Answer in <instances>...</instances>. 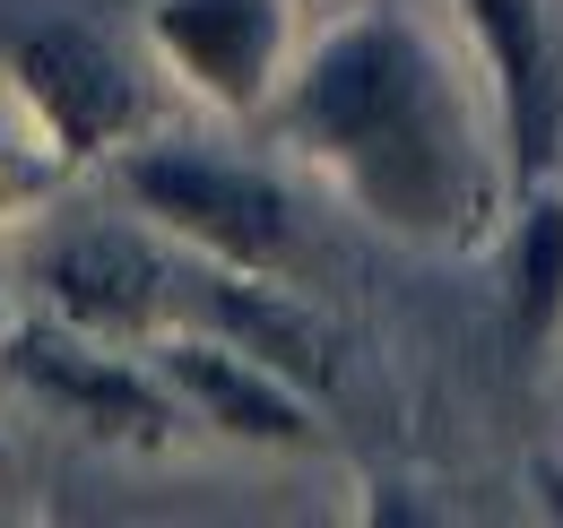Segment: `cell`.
<instances>
[{
  "mask_svg": "<svg viewBox=\"0 0 563 528\" xmlns=\"http://www.w3.org/2000/svg\"><path fill=\"white\" fill-rule=\"evenodd\" d=\"M165 391L183 398L200 425L234 433V442H269V451L312 442L303 391L286 373H269V364H252L243 346H225V338H174L165 346Z\"/></svg>",
  "mask_w": 563,
  "mask_h": 528,
  "instance_id": "52a82bcc",
  "label": "cell"
},
{
  "mask_svg": "<svg viewBox=\"0 0 563 528\" xmlns=\"http://www.w3.org/2000/svg\"><path fill=\"white\" fill-rule=\"evenodd\" d=\"M183 286H191V304L209 312V330L225 338V346H243L252 364L286 373L295 391H321V382H330V338L312 330L286 295L252 286V268H225V277H183Z\"/></svg>",
  "mask_w": 563,
  "mask_h": 528,
  "instance_id": "9c48e42d",
  "label": "cell"
},
{
  "mask_svg": "<svg viewBox=\"0 0 563 528\" xmlns=\"http://www.w3.org/2000/svg\"><path fill=\"white\" fill-rule=\"evenodd\" d=\"M538 494H547V512H563V468H538Z\"/></svg>",
  "mask_w": 563,
  "mask_h": 528,
  "instance_id": "8fae6325",
  "label": "cell"
},
{
  "mask_svg": "<svg viewBox=\"0 0 563 528\" xmlns=\"http://www.w3.org/2000/svg\"><path fill=\"white\" fill-rule=\"evenodd\" d=\"M122 191L140 199L156 226H174L183 243H200L217 268H269L295 252V217L286 191L252 165H225V156H191V147H140L122 165Z\"/></svg>",
  "mask_w": 563,
  "mask_h": 528,
  "instance_id": "7a4b0ae2",
  "label": "cell"
},
{
  "mask_svg": "<svg viewBox=\"0 0 563 528\" xmlns=\"http://www.w3.org/2000/svg\"><path fill=\"white\" fill-rule=\"evenodd\" d=\"M35 277H44L53 312H62L70 330H87V338L156 330V312H165L174 286H183V277L156 261L140 234H122V226H78V234H62V243L35 261Z\"/></svg>",
  "mask_w": 563,
  "mask_h": 528,
  "instance_id": "8992f818",
  "label": "cell"
},
{
  "mask_svg": "<svg viewBox=\"0 0 563 528\" xmlns=\"http://www.w3.org/2000/svg\"><path fill=\"white\" fill-rule=\"evenodd\" d=\"M9 373L26 382V391H44L53 407H70L87 433H104V442H140L156 451L174 425H183V398L165 391V382H147L140 364H122V355H96V338L87 330H18L9 338Z\"/></svg>",
  "mask_w": 563,
  "mask_h": 528,
  "instance_id": "277c9868",
  "label": "cell"
},
{
  "mask_svg": "<svg viewBox=\"0 0 563 528\" xmlns=\"http://www.w3.org/2000/svg\"><path fill=\"white\" fill-rule=\"evenodd\" d=\"M477 26V53L503 96V131H511V165L538 174L555 156V53H547V18L538 0H460Z\"/></svg>",
  "mask_w": 563,
  "mask_h": 528,
  "instance_id": "ba28073f",
  "label": "cell"
},
{
  "mask_svg": "<svg viewBox=\"0 0 563 528\" xmlns=\"http://www.w3.org/2000/svg\"><path fill=\"white\" fill-rule=\"evenodd\" d=\"M563 321V199H529L520 234H511V338L547 346Z\"/></svg>",
  "mask_w": 563,
  "mask_h": 528,
  "instance_id": "30bf717a",
  "label": "cell"
},
{
  "mask_svg": "<svg viewBox=\"0 0 563 528\" xmlns=\"http://www.w3.org/2000/svg\"><path fill=\"white\" fill-rule=\"evenodd\" d=\"M286 139L330 165L373 226L408 243H460L486 217V147L468 96L451 62L390 9L347 18L303 62L286 96Z\"/></svg>",
  "mask_w": 563,
  "mask_h": 528,
  "instance_id": "6da1fadb",
  "label": "cell"
},
{
  "mask_svg": "<svg viewBox=\"0 0 563 528\" xmlns=\"http://www.w3.org/2000/svg\"><path fill=\"white\" fill-rule=\"evenodd\" d=\"M147 35L209 105L252 113L269 105L286 62V0H156Z\"/></svg>",
  "mask_w": 563,
  "mask_h": 528,
  "instance_id": "5b68a950",
  "label": "cell"
},
{
  "mask_svg": "<svg viewBox=\"0 0 563 528\" xmlns=\"http://www.w3.org/2000/svg\"><path fill=\"white\" fill-rule=\"evenodd\" d=\"M0 62L18 78L26 113L44 122L53 156H96L140 122V78L122 69V53L104 35H87L70 18L44 26H0Z\"/></svg>",
  "mask_w": 563,
  "mask_h": 528,
  "instance_id": "3957f363",
  "label": "cell"
}]
</instances>
